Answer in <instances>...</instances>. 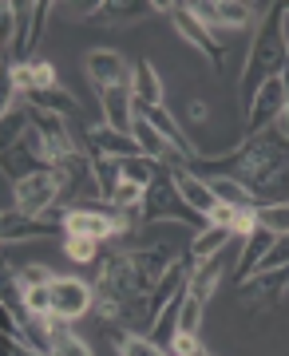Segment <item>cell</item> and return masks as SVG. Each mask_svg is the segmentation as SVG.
<instances>
[{"instance_id": "cell-30", "label": "cell", "mask_w": 289, "mask_h": 356, "mask_svg": "<svg viewBox=\"0 0 289 356\" xmlns=\"http://www.w3.org/2000/svg\"><path fill=\"white\" fill-rule=\"evenodd\" d=\"M52 356H91V348L79 341L76 332H63V337H56V348H52Z\"/></svg>"}, {"instance_id": "cell-1", "label": "cell", "mask_w": 289, "mask_h": 356, "mask_svg": "<svg viewBox=\"0 0 289 356\" xmlns=\"http://www.w3.org/2000/svg\"><path fill=\"white\" fill-rule=\"evenodd\" d=\"M190 166H202L194 175L218 178L230 175L253 194L258 206H277L289 202V135L281 127H270L253 139H242V147H234L230 154L218 159H194Z\"/></svg>"}, {"instance_id": "cell-9", "label": "cell", "mask_w": 289, "mask_h": 356, "mask_svg": "<svg viewBox=\"0 0 289 356\" xmlns=\"http://www.w3.org/2000/svg\"><path fill=\"white\" fill-rule=\"evenodd\" d=\"M166 163H171V178H175L178 194L187 198V206H190V210H198V214L210 222V214L218 210V194L210 191V182H206L202 175H194L190 163H187V159H178V154H175V159H166Z\"/></svg>"}, {"instance_id": "cell-18", "label": "cell", "mask_w": 289, "mask_h": 356, "mask_svg": "<svg viewBox=\"0 0 289 356\" xmlns=\"http://www.w3.org/2000/svg\"><path fill=\"white\" fill-rule=\"evenodd\" d=\"M222 273H226V261H222V254L210 257V261H194V269H190V297H198V301H210L214 289L222 285Z\"/></svg>"}, {"instance_id": "cell-29", "label": "cell", "mask_w": 289, "mask_h": 356, "mask_svg": "<svg viewBox=\"0 0 289 356\" xmlns=\"http://www.w3.org/2000/svg\"><path fill=\"white\" fill-rule=\"evenodd\" d=\"M13 277H16V285L20 289H32V285H52V269L48 266H20V269H13Z\"/></svg>"}, {"instance_id": "cell-19", "label": "cell", "mask_w": 289, "mask_h": 356, "mask_svg": "<svg viewBox=\"0 0 289 356\" xmlns=\"http://www.w3.org/2000/svg\"><path fill=\"white\" fill-rule=\"evenodd\" d=\"M131 135H135L139 151L147 154V159H155V163H166V159H175V151H171V143H166L163 135H159V131H155L151 123H147V119H143V115L135 119V127H131ZM178 159H182V154H178Z\"/></svg>"}, {"instance_id": "cell-26", "label": "cell", "mask_w": 289, "mask_h": 356, "mask_svg": "<svg viewBox=\"0 0 289 356\" xmlns=\"http://www.w3.org/2000/svg\"><path fill=\"white\" fill-rule=\"evenodd\" d=\"M253 16V4H242V0H218V24L222 28H246Z\"/></svg>"}, {"instance_id": "cell-24", "label": "cell", "mask_w": 289, "mask_h": 356, "mask_svg": "<svg viewBox=\"0 0 289 356\" xmlns=\"http://www.w3.org/2000/svg\"><path fill=\"white\" fill-rule=\"evenodd\" d=\"M24 99L36 103V107H44V111L63 115V119H72V115H76V99H72V91H68V88H52V91H40V95H24Z\"/></svg>"}, {"instance_id": "cell-10", "label": "cell", "mask_w": 289, "mask_h": 356, "mask_svg": "<svg viewBox=\"0 0 289 356\" xmlns=\"http://www.w3.org/2000/svg\"><path fill=\"white\" fill-rule=\"evenodd\" d=\"M24 111H28V123L44 135V143L52 147V154H56V159L79 151L76 143H72V135H68V119H63V115L44 111V107H36V103H28V99H24Z\"/></svg>"}, {"instance_id": "cell-11", "label": "cell", "mask_w": 289, "mask_h": 356, "mask_svg": "<svg viewBox=\"0 0 289 356\" xmlns=\"http://www.w3.org/2000/svg\"><path fill=\"white\" fill-rule=\"evenodd\" d=\"M84 147H88L91 159H131V154H143L139 143H135V135H119V131L107 127V123L91 127L88 139H84Z\"/></svg>"}, {"instance_id": "cell-22", "label": "cell", "mask_w": 289, "mask_h": 356, "mask_svg": "<svg viewBox=\"0 0 289 356\" xmlns=\"http://www.w3.org/2000/svg\"><path fill=\"white\" fill-rule=\"evenodd\" d=\"M107 337H111V344H119V356H171L163 344H155L151 337H139V332L111 329Z\"/></svg>"}, {"instance_id": "cell-12", "label": "cell", "mask_w": 289, "mask_h": 356, "mask_svg": "<svg viewBox=\"0 0 289 356\" xmlns=\"http://www.w3.org/2000/svg\"><path fill=\"white\" fill-rule=\"evenodd\" d=\"M100 103H103V123L115 127L119 135H131V127H135V119H139V107H135L131 88H107V91H100Z\"/></svg>"}, {"instance_id": "cell-21", "label": "cell", "mask_w": 289, "mask_h": 356, "mask_svg": "<svg viewBox=\"0 0 289 356\" xmlns=\"http://www.w3.org/2000/svg\"><path fill=\"white\" fill-rule=\"evenodd\" d=\"M119 170H123V182L147 191L155 178L163 175V163H155V159H147V154H131V159H119Z\"/></svg>"}, {"instance_id": "cell-33", "label": "cell", "mask_w": 289, "mask_h": 356, "mask_svg": "<svg viewBox=\"0 0 289 356\" xmlns=\"http://www.w3.org/2000/svg\"><path fill=\"white\" fill-rule=\"evenodd\" d=\"M281 131L289 135V67H286V119H281Z\"/></svg>"}, {"instance_id": "cell-16", "label": "cell", "mask_w": 289, "mask_h": 356, "mask_svg": "<svg viewBox=\"0 0 289 356\" xmlns=\"http://www.w3.org/2000/svg\"><path fill=\"white\" fill-rule=\"evenodd\" d=\"M131 95H135V107L147 111V107H163V79L155 72L151 60H139L135 72H131Z\"/></svg>"}, {"instance_id": "cell-14", "label": "cell", "mask_w": 289, "mask_h": 356, "mask_svg": "<svg viewBox=\"0 0 289 356\" xmlns=\"http://www.w3.org/2000/svg\"><path fill=\"white\" fill-rule=\"evenodd\" d=\"M13 83L20 88V95H40V91H52L60 88V76H56V64L52 60H28V64H16V67H4Z\"/></svg>"}, {"instance_id": "cell-28", "label": "cell", "mask_w": 289, "mask_h": 356, "mask_svg": "<svg viewBox=\"0 0 289 356\" xmlns=\"http://www.w3.org/2000/svg\"><path fill=\"white\" fill-rule=\"evenodd\" d=\"M202 313H206V301H198V297H190V293H187V301H182V309H178V332H190V337H198Z\"/></svg>"}, {"instance_id": "cell-20", "label": "cell", "mask_w": 289, "mask_h": 356, "mask_svg": "<svg viewBox=\"0 0 289 356\" xmlns=\"http://www.w3.org/2000/svg\"><path fill=\"white\" fill-rule=\"evenodd\" d=\"M210 182V191L218 194V202L222 206H234V210H258V202H253V194L242 186L238 178L230 175H218V178H206Z\"/></svg>"}, {"instance_id": "cell-7", "label": "cell", "mask_w": 289, "mask_h": 356, "mask_svg": "<svg viewBox=\"0 0 289 356\" xmlns=\"http://www.w3.org/2000/svg\"><path fill=\"white\" fill-rule=\"evenodd\" d=\"M95 309V285L79 277H56L52 281V317L79 321L84 313Z\"/></svg>"}, {"instance_id": "cell-34", "label": "cell", "mask_w": 289, "mask_h": 356, "mask_svg": "<svg viewBox=\"0 0 289 356\" xmlns=\"http://www.w3.org/2000/svg\"><path fill=\"white\" fill-rule=\"evenodd\" d=\"M206 356H214V353H206Z\"/></svg>"}, {"instance_id": "cell-15", "label": "cell", "mask_w": 289, "mask_h": 356, "mask_svg": "<svg viewBox=\"0 0 289 356\" xmlns=\"http://www.w3.org/2000/svg\"><path fill=\"white\" fill-rule=\"evenodd\" d=\"M151 13H163V4H151V0H100V13L91 16V24H135V20Z\"/></svg>"}, {"instance_id": "cell-5", "label": "cell", "mask_w": 289, "mask_h": 356, "mask_svg": "<svg viewBox=\"0 0 289 356\" xmlns=\"http://www.w3.org/2000/svg\"><path fill=\"white\" fill-rule=\"evenodd\" d=\"M277 119H286V76L270 79V83L253 95V103L246 107V127H242V135L253 139V135L277 127Z\"/></svg>"}, {"instance_id": "cell-25", "label": "cell", "mask_w": 289, "mask_h": 356, "mask_svg": "<svg viewBox=\"0 0 289 356\" xmlns=\"http://www.w3.org/2000/svg\"><path fill=\"white\" fill-rule=\"evenodd\" d=\"M63 254L72 257L76 266H91V261H100V242H91V238H72V234H63Z\"/></svg>"}, {"instance_id": "cell-6", "label": "cell", "mask_w": 289, "mask_h": 356, "mask_svg": "<svg viewBox=\"0 0 289 356\" xmlns=\"http://www.w3.org/2000/svg\"><path fill=\"white\" fill-rule=\"evenodd\" d=\"M171 20H175L178 36L187 40L190 48H198L206 60H210L214 72H222V64H226V48H222V40H218V32H210L206 24H198L194 16H190L187 4H171Z\"/></svg>"}, {"instance_id": "cell-8", "label": "cell", "mask_w": 289, "mask_h": 356, "mask_svg": "<svg viewBox=\"0 0 289 356\" xmlns=\"http://www.w3.org/2000/svg\"><path fill=\"white\" fill-rule=\"evenodd\" d=\"M84 72H88V79L100 91H107V88H131V72L135 67L127 64L115 48H91L84 56Z\"/></svg>"}, {"instance_id": "cell-2", "label": "cell", "mask_w": 289, "mask_h": 356, "mask_svg": "<svg viewBox=\"0 0 289 356\" xmlns=\"http://www.w3.org/2000/svg\"><path fill=\"white\" fill-rule=\"evenodd\" d=\"M281 13L286 4H274L262 13V24L250 40V56H246V67H242V83H238V99H242V111L253 103V95L270 83V79L286 76L289 67V44L281 36Z\"/></svg>"}, {"instance_id": "cell-32", "label": "cell", "mask_w": 289, "mask_h": 356, "mask_svg": "<svg viewBox=\"0 0 289 356\" xmlns=\"http://www.w3.org/2000/svg\"><path fill=\"white\" fill-rule=\"evenodd\" d=\"M190 119H194V123H202V119H206V103H190Z\"/></svg>"}, {"instance_id": "cell-4", "label": "cell", "mask_w": 289, "mask_h": 356, "mask_svg": "<svg viewBox=\"0 0 289 356\" xmlns=\"http://www.w3.org/2000/svg\"><path fill=\"white\" fill-rule=\"evenodd\" d=\"M143 226H151V222H182V226H194V229H206L210 222L198 214V210H190L187 198L178 194L175 178H171V166L163 163V175L155 178L151 186L143 191Z\"/></svg>"}, {"instance_id": "cell-31", "label": "cell", "mask_w": 289, "mask_h": 356, "mask_svg": "<svg viewBox=\"0 0 289 356\" xmlns=\"http://www.w3.org/2000/svg\"><path fill=\"white\" fill-rule=\"evenodd\" d=\"M8 356H44V353L28 341H8Z\"/></svg>"}, {"instance_id": "cell-23", "label": "cell", "mask_w": 289, "mask_h": 356, "mask_svg": "<svg viewBox=\"0 0 289 356\" xmlns=\"http://www.w3.org/2000/svg\"><path fill=\"white\" fill-rule=\"evenodd\" d=\"M253 222H258V229H270L274 238H286L289 234V202L258 206V210H253Z\"/></svg>"}, {"instance_id": "cell-3", "label": "cell", "mask_w": 289, "mask_h": 356, "mask_svg": "<svg viewBox=\"0 0 289 356\" xmlns=\"http://www.w3.org/2000/svg\"><path fill=\"white\" fill-rule=\"evenodd\" d=\"M4 214L63 222V214H60V175L48 166V170H32V175H24L20 182H13V202L4 206Z\"/></svg>"}, {"instance_id": "cell-13", "label": "cell", "mask_w": 289, "mask_h": 356, "mask_svg": "<svg viewBox=\"0 0 289 356\" xmlns=\"http://www.w3.org/2000/svg\"><path fill=\"white\" fill-rule=\"evenodd\" d=\"M63 238V222H52V218H24V214H4L0 218V238L4 245H13L16 238L28 242V238Z\"/></svg>"}, {"instance_id": "cell-17", "label": "cell", "mask_w": 289, "mask_h": 356, "mask_svg": "<svg viewBox=\"0 0 289 356\" xmlns=\"http://www.w3.org/2000/svg\"><path fill=\"white\" fill-rule=\"evenodd\" d=\"M234 238H238V234H234L230 226H206V229H198V234H194V242H190L187 257H190V261H210V257H218L230 242H234Z\"/></svg>"}, {"instance_id": "cell-27", "label": "cell", "mask_w": 289, "mask_h": 356, "mask_svg": "<svg viewBox=\"0 0 289 356\" xmlns=\"http://www.w3.org/2000/svg\"><path fill=\"white\" fill-rule=\"evenodd\" d=\"M16 28H20V8H16L13 0H4L0 4V48H4V56L16 44Z\"/></svg>"}]
</instances>
